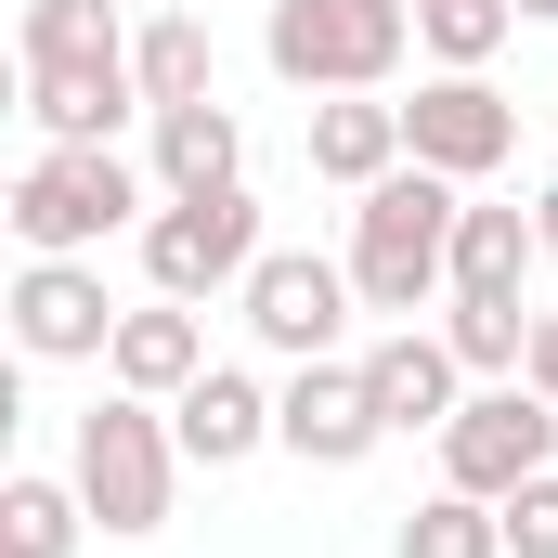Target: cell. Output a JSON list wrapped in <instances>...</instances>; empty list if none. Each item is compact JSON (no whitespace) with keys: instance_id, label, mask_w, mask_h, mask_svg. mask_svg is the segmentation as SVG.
Here are the masks:
<instances>
[{"instance_id":"obj_25","label":"cell","mask_w":558,"mask_h":558,"mask_svg":"<svg viewBox=\"0 0 558 558\" xmlns=\"http://www.w3.org/2000/svg\"><path fill=\"white\" fill-rule=\"evenodd\" d=\"M520 377H533V390L558 403V312H533V364H520Z\"/></svg>"},{"instance_id":"obj_20","label":"cell","mask_w":558,"mask_h":558,"mask_svg":"<svg viewBox=\"0 0 558 558\" xmlns=\"http://www.w3.org/2000/svg\"><path fill=\"white\" fill-rule=\"evenodd\" d=\"M92 533V494L78 481H52V468H13L0 481V558H78Z\"/></svg>"},{"instance_id":"obj_1","label":"cell","mask_w":558,"mask_h":558,"mask_svg":"<svg viewBox=\"0 0 558 558\" xmlns=\"http://www.w3.org/2000/svg\"><path fill=\"white\" fill-rule=\"evenodd\" d=\"M454 221H468V182H441V169H390V182H364L351 195V286H364V312H390V325H416L428 299H454Z\"/></svg>"},{"instance_id":"obj_27","label":"cell","mask_w":558,"mask_h":558,"mask_svg":"<svg viewBox=\"0 0 558 558\" xmlns=\"http://www.w3.org/2000/svg\"><path fill=\"white\" fill-rule=\"evenodd\" d=\"M507 13H558V0H507Z\"/></svg>"},{"instance_id":"obj_12","label":"cell","mask_w":558,"mask_h":558,"mask_svg":"<svg viewBox=\"0 0 558 558\" xmlns=\"http://www.w3.org/2000/svg\"><path fill=\"white\" fill-rule=\"evenodd\" d=\"M299 143H312V182H338V195H364V182H390V169L416 156L390 92H325V105H299Z\"/></svg>"},{"instance_id":"obj_24","label":"cell","mask_w":558,"mask_h":558,"mask_svg":"<svg viewBox=\"0 0 558 558\" xmlns=\"http://www.w3.org/2000/svg\"><path fill=\"white\" fill-rule=\"evenodd\" d=\"M507 558H558V468L507 494Z\"/></svg>"},{"instance_id":"obj_9","label":"cell","mask_w":558,"mask_h":558,"mask_svg":"<svg viewBox=\"0 0 558 558\" xmlns=\"http://www.w3.org/2000/svg\"><path fill=\"white\" fill-rule=\"evenodd\" d=\"M390 441V416H377V390H364V364H286L274 390V454H299V468H364Z\"/></svg>"},{"instance_id":"obj_4","label":"cell","mask_w":558,"mask_h":558,"mask_svg":"<svg viewBox=\"0 0 558 558\" xmlns=\"http://www.w3.org/2000/svg\"><path fill=\"white\" fill-rule=\"evenodd\" d=\"M260 52H274L286 92H390L403 78V52H416V0H274V26H260Z\"/></svg>"},{"instance_id":"obj_16","label":"cell","mask_w":558,"mask_h":558,"mask_svg":"<svg viewBox=\"0 0 558 558\" xmlns=\"http://www.w3.org/2000/svg\"><path fill=\"white\" fill-rule=\"evenodd\" d=\"M533 274H546V221L507 208V195H468V221H454V299H520Z\"/></svg>"},{"instance_id":"obj_21","label":"cell","mask_w":558,"mask_h":558,"mask_svg":"<svg viewBox=\"0 0 558 558\" xmlns=\"http://www.w3.org/2000/svg\"><path fill=\"white\" fill-rule=\"evenodd\" d=\"M390 558H507V507H494V494H454V481H441L416 520H403V546H390Z\"/></svg>"},{"instance_id":"obj_7","label":"cell","mask_w":558,"mask_h":558,"mask_svg":"<svg viewBox=\"0 0 558 558\" xmlns=\"http://www.w3.org/2000/svg\"><path fill=\"white\" fill-rule=\"evenodd\" d=\"M234 312H247V338H260L274 364H325V351L351 338L364 286H351V260H325V247H260V274L234 286Z\"/></svg>"},{"instance_id":"obj_22","label":"cell","mask_w":558,"mask_h":558,"mask_svg":"<svg viewBox=\"0 0 558 558\" xmlns=\"http://www.w3.org/2000/svg\"><path fill=\"white\" fill-rule=\"evenodd\" d=\"M441 338H454L468 377H520L533 364V312L520 299H441Z\"/></svg>"},{"instance_id":"obj_15","label":"cell","mask_w":558,"mask_h":558,"mask_svg":"<svg viewBox=\"0 0 558 558\" xmlns=\"http://www.w3.org/2000/svg\"><path fill=\"white\" fill-rule=\"evenodd\" d=\"M26 118H39V143H118L143 118V78L131 65H26Z\"/></svg>"},{"instance_id":"obj_14","label":"cell","mask_w":558,"mask_h":558,"mask_svg":"<svg viewBox=\"0 0 558 558\" xmlns=\"http://www.w3.org/2000/svg\"><path fill=\"white\" fill-rule=\"evenodd\" d=\"M169 428H182L195 468H247V454H274V390H260L247 364H208V377L169 403Z\"/></svg>"},{"instance_id":"obj_8","label":"cell","mask_w":558,"mask_h":558,"mask_svg":"<svg viewBox=\"0 0 558 558\" xmlns=\"http://www.w3.org/2000/svg\"><path fill=\"white\" fill-rule=\"evenodd\" d=\"M403 143H416V169H441V182L481 195L520 156V105L494 92V65H441V78H416V105H403Z\"/></svg>"},{"instance_id":"obj_2","label":"cell","mask_w":558,"mask_h":558,"mask_svg":"<svg viewBox=\"0 0 558 558\" xmlns=\"http://www.w3.org/2000/svg\"><path fill=\"white\" fill-rule=\"evenodd\" d=\"M0 221H13L26 260H105V234H143L156 195H143V169L118 143H39V156L13 169Z\"/></svg>"},{"instance_id":"obj_26","label":"cell","mask_w":558,"mask_h":558,"mask_svg":"<svg viewBox=\"0 0 558 558\" xmlns=\"http://www.w3.org/2000/svg\"><path fill=\"white\" fill-rule=\"evenodd\" d=\"M533 221H546V260H558V182H546V195H533Z\"/></svg>"},{"instance_id":"obj_5","label":"cell","mask_w":558,"mask_h":558,"mask_svg":"<svg viewBox=\"0 0 558 558\" xmlns=\"http://www.w3.org/2000/svg\"><path fill=\"white\" fill-rule=\"evenodd\" d=\"M143 247V286L156 299H234L260 274V195L221 182V195H156V221L131 234Z\"/></svg>"},{"instance_id":"obj_10","label":"cell","mask_w":558,"mask_h":558,"mask_svg":"<svg viewBox=\"0 0 558 558\" xmlns=\"http://www.w3.org/2000/svg\"><path fill=\"white\" fill-rule=\"evenodd\" d=\"M13 351H26V364H105V351H118L105 260H26V274H13Z\"/></svg>"},{"instance_id":"obj_13","label":"cell","mask_w":558,"mask_h":558,"mask_svg":"<svg viewBox=\"0 0 558 558\" xmlns=\"http://www.w3.org/2000/svg\"><path fill=\"white\" fill-rule=\"evenodd\" d=\"M208 377V325H195V299H143L118 312V351H105V390H143V403H182Z\"/></svg>"},{"instance_id":"obj_18","label":"cell","mask_w":558,"mask_h":558,"mask_svg":"<svg viewBox=\"0 0 558 558\" xmlns=\"http://www.w3.org/2000/svg\"><path fill=\"white\" fill-rule=\"evenodd\" d=\"M143 26H118V0H26L13 13V52L26 65H131Z\"/></svg>"},{"instance_id":"obj_6","label":"cell","mask_w":558,"mask_h":558,"mask_svg":"<svg viewBox=\"0 0 558 558\" xmlns=\"http://www.w3.org/2000/svg\"><path fill=\"white\" fill-rule=\"evenodd\" d=\"M558 468V403L533 390V377H481L468 403H454V428H441V481L454 494H520V481H546Z\"/></svg>"},{"instance_id":"obj_23","label":"cell","mask_w":558,"mask_h":558,"mask_svg":"<svg viewBox=\"0 0 558 558\" xmlns=\"http://www.w3.org/2000/svg\"><path fill=\"white\" fill-rule=\"evenodd\" d=\"M507 26H520L507 0H416V52H428V65H494Z\"/></svg>"},{"instance_id":"obj_19","label":"cell","mask_w":558,"mask_h":558,"mask_svg":"<svg viewBox=\"0 0 558 558\" xmlns=\"http://www.w3.org/2000/svg\"><path fill=\"white\" fill-rule=\"evenodd\" d=\"M131 78H143V118L156 105H221V52H208V13H156L131 39Z\"/></svg>"},{"instance_id":"obj_11","label":"cell","mask_w":558,"mask_h":558,"mask_svg":"<svg viewBox=\"0 0 558 558\" xmlns=\"http://www.w3.org/2000/svg\"><path fill=\"white\" fill-rule=\"evenodd\" d=\"M364 390H377V416H390V441H441L454 428V403H468V364H454V338L441 325H390L377 351H364Z\"/></svg>"},{"instance_id":"obj_3","label":"cell","mask_w":558,"mask_h":558,"mask_svg":"<svg viewBox=\"0 0 558 558\" xmlns=\"http://www.w3.org/2000/svg\"><path fill=\"white\" fill-rule=\"evenodd\" d=\"M182 428H169V403H143V390H105L92 416L65 428V481L92 494V533H118V546H143L156 520H169V494H182Z\"/></svg>"},{"instance_id":"obj_17","label":"cell","mask_w":558,"mask_h":558,"mask_svg":"<svg viewBox=\"0 0 558 558\" xmlns=\"http://www.w3.org/2000/svg\"><path fill=\"white\" fill-rule=\"evenodd\" d=\"M143 131H156V195H221V182H247L234 105H156Z\"/></svg>"}]
</instances>
